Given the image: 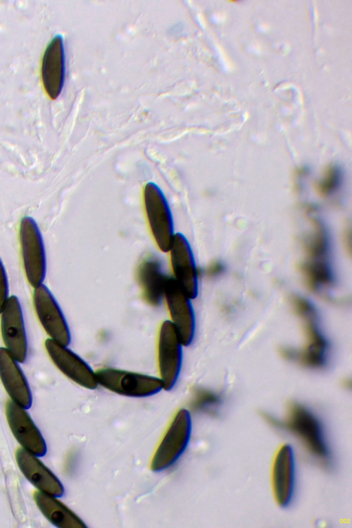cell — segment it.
Segmentation results:
<instances>
[{
	"label": "cell",
	"instance_id": "1",
	"mask_svg": "<svg viewBox=\"0 0 352 528\" xmlns=\"http://www.w3.org/2000/svg\"><path fill=\"white\" fill-rule=\"evenodd\" d=\"M311 229L304 240V257L299 271L306 286L316 293L323 292L334 285L331 263L330 243L323 223L316 217L309 219Z\"/></svg>",
	"mask_w": 352,
	"mask_h": 528
},
{
	"label": "cell",
	"instance_id": "2",
	"mask_svg": "<svg viewBox=\"0 0 352 528\" xmlns=\"http://www.w3.org/2000/svg\"><path fill=\"white\" fill-rule=\"evenodd\" d=\"M289 302L302 322L305 342L300 350L289 346L280 347L278 351L280 356L309 368L324 367L327 360L328 344L319 329L313 305L306 298L297 295L292 296Z\"/></svg>",
	"mask_w": 352,
	"mask_h": 528
},
{
	"label": "cell",
	"instance_id": "3",
	"mask_svg": "<svg viewBox=\"0 0 352 528\" xmlns=\"http://www.w3.org/2000/svg\"><path fill=\"white\" fill-rule=\"evenodd\" d=\"M265 419L274 426L284 428L295 434L307 450L316 457L325 461L329 456L322 425L315 415L298 403L289 405L285 421H280L269 415Z\"/></svg>",
	"mask_w": 352,
	"mask_h": 528
},
{
	"label": "cell",
	"instance_id": "4",
	"mask_svg": "<svg viewBox=\"0 0 352 528\" xmlns=\"http://www.w3.org/2000/svg\"><path fill=\"white\" fill-rule=\"evenodd\" d=\"M95 373L98 386L125 397H146L163 389L159 377L147 374L113 367H102Z\"/></svg>",
	"mask_w": 352,
	"mask_h": 528
},
{
	"label": "cell",
	"instance_id": "5",
	"mask_svg": "<svg viewBox=\"0 0 352 528\" xmlns=\"http://www.w3.org/2000/svg\"><path fill=\"white\" fill-rule=\"evenodd\" d=\"M191 431L190 413L182 408L175 415L160 441L151 461V470L161 472L172 466L186 449Z\"/></svg>",
	"mask_w": 352,
	"mask_h": 528
},
{
	"label": "cell",
	"instance_id": "6",
	"mask_svg": "<svg viewBox=\"0 0 352 528\" xmlns=\"http://www.w3.org/2000/svg\"><path fill=\"white\" fill-rule=\"evenodd\" d=\"M19 241L27 280L36 287L45 278L47 261L43 236L33 218L25 217L21 219Z\"/></svg>",
	"mask_w": 352,
	"mask_h": 528
},
{
	"label": "cell",
	"instance_id": "7",
	"mask_svg": "<svg viewBox=\"0 0 352 528\" xmlns=\"http://www.w3.org/2000/svg\"><path fill=\"white\" fill-rule=\"evenodd\" d=\"M183 346L172 323L168 320L163 321L158 329L156 349L158 377L166 390L175 386L179 376Z\"/></svg>",
	"mask_w": 352,
	"mask_h": 528
},
{
	"label": "cell",
	"instance_id": "8",
	"mask_svg": "<svg viewBox=\"0 0 352 528\" xmlns=\"http://www.w3.org/2000/svg\"><path fill=\"white\" fill-rule=\"evenodd\" d=\"M144 204L155 240L162 252H168L175 235L172 213L164 193L153 182L145 186Z\"/></svg>",
	"mask_w": 352,
	"mask_h": 528
},
{
	"label": "cell",
	"instance_id": "9",
	"mask_svg": "<svg viewBox=\"0 0 352 528\" xmlns=\"http://www.w3.org/2000/svg\"><path fill=\"white\" fill-rule=\"evenodd\" d=\"M33 304L37 318L49 338L65 346L71 342L67 320L50 290L41 284L34 287Z\"/></svg>",
	"mask_w": 352,
	"mask_h": 528
},
{
	"label": "cell",
	"instance_id": "10",
	"mask_svg": "<svg viewBox=\"0 0 352 528\" xmlns=\"http://www.w3.org/2000/svg\"><path fill=\"white\" fill-rule=\"evenodd\" d=\"M163 300L174 327L184 346L191 344L195 333V316L192 299L178 287L172 276H168Z\"/></svg>",
	"mask_w": 352,
	"mask_h": 528
},
{
	"label": "cell",
	"instance_id": "11",
	"mask_svg": "<svg viewBox=\"0 0 352 528\" xmlns=\"http://www.w3.org/2000/svg\"><path fill=\"white\" fill-rule=\"evenodd\" d=\"M1 332L6 349L19 363L28 356V339L21 303L10 296L1 314Z\"/></svg>",
	"mask_w": 352,
	"mask_h": 528
},
{
	"label": "cell",
	"instance_id": "12",
	"mask_svg": "<svg viewBox=\"0 0 352 528\" xmlns=\"http://www.w3.org/2000/svg\"><path fill=\"white\" fill-rule=\"evenodd\" d=\"M67 346L50 338L45 342V348L50 358L63 375L85 388H96L98 384L95 371Z\"/></svg>",
	"mask_w": 352,
	"mask_h": 528
},
{
	"label": "cell",
	"instance_id": "13",
	"mask_svg": "<svg viewBox=\"0 0 352 528\" xmlns=\"http://www.w3.org/2000/svg\"><path fill=\"white\" fill-rule=\"evenodd\" d=\"M169 252L173 278L190 298H196L199 292L197 268L191 247L182 234L174 235Z\"/></svg>",
	"mask_w": 352,
	"mask_h": 528
},
{
	"label": "cell",
	"instance_id": "14",
	"mask_svg": "<svg viewBox=\"0 0 352 528\" xmlns=\"http://www.w3.org/2000/svg\"><path fill=\"white\" fill-rule=\"evenodd\" d=\"M6 415L21 447L37 456H44L47 452L45 441L26 409L10 399L6 404Z\"/></svg>",
	"mask_w": 352,
	"mask_h": 528
},
{
	"label": "cell",
	"instance_id": "15",
	"mask_svg": "<svg viewBox=\"0 0 352 528\" xmlns=\"http://www.w3.org/2000/svg\"><path fill=\"white\" fill-rule=\"evenodd\" d=\"M296 481L295 455L292 446L284 444L278 450L272 465V483L275 500L280 507L292 502Z\"/></svg>",
	"mask_w": 352,
	"mask_h": 528
},
{
	"label": "cell",
	"instance_id": "16",
	"mask_svg": "<svg viewBox=\"0 0 352 528\" xmlns=\"http://www.w3.org/2000/svg\"><path fill=\"white\" fill-rule=\"evenodd\" d=\"M15 458L21 472L38 491L56 497L63 495L62 483L36 455L21 447L16 449Z\"/></svg>",
	"mask_w": 352,
	"mask_h": 528
},
{
	"label": "cell",
	"instance_id": "17",
	"mask_svg": "<svg viewBox=\"0 0 352 528\" xmlns=\"http://www.w3.org/2000/svg\"><path fill=\"white\" fill-rule=\"evenodd\" d=\"M65 58L63 37L53 38L44 52L41 64V78L48 96L56 100L60 94L65 81Z\"/></svg>",
	"mask_w": 352,
	"mask_h": 528
},
{
	"label": "cell",
	"instance_id": "18",
	"mask_svg": "<svg viewBox=\"0 0 352 528\" xmlns=\"http://www.w3.org/2000/svg\"><path fill=\"white\" fill-rule=\"evenodd\" d=\"M19 362L6 349L0 347V379L11 400L28 409L32 403L28 382Z\"/></svg>",
	"mask_w": 352,
	"mask_h": 528
},
{
	"label": "cell",
	"instance_id": "19",
	"mask_svg": "<svg viewBox=\"0 0 352 528\" xmlns=\"http://www.w3.org/2000/svg\"><path fill=\"white\" fill-rule=\"evenodd\" d=\"M34 501L43 516L58 528H85L84 521L73 511L51 494L36 491Z\"/></svg>",
	"mask_w": 352,
	"mask_h": 528
},
{
	"label": "cell",
	"instance_id": "20",
	"mask_svg": "<svg viewBox=\"0 0 352 528\" xmlns=\"http://www.w3.org/2000/svg\"><path fill=\"white\" fill-rule=\"evenodd\" d=\"M168 276L166 275L160 263L156 260L144 261L138 271V280L142 296L149 304L157 305L162 300Z\"/></svg>",
	"mask_w": 352,
	"mask_h": 528
},
{
	"label": "cell",
	"instance_id": "21",
	"mask_svg": "<svg viewBox=\"0 0 352 528\" xmlns=\"http://www.w3.org/2000/svg\"><path fill=\"white\" fill-rule=\"evenodd\" d=\"M342 173L335 165L327 166L316 184V189L320 196L327 197L333 195L340 187Z\"/></svg>",
	"mask_w": 352,
	"mask_h": 528
},
{
	"label": "cell",
	"instance_id": "22",
	"mask_svg": "<svg viewBox=\"0 0 352 528\" xmlns=\"http://www.w3.org/2000/svg\"><path fill=\"white\" fill-rule=\"evenodd\" d=\"M9 296L8 280L5 267L0 258V314Z\"/></svg>",
	"mask_w": 352,
	"mask_h": 528
},
{
	"label": "cell",
	"instance_id": "23",
	"mask_svg": "<svg viewBox=\"0 0 352 528\" xmlns=\"http://www.w3.org/2000/svg\"><path fill=\"white\" fill-rule=\"evenodd\" d=\"M224 270L223 265L219 262H214L212 263L208 271L209 274L212 276H217L220 274Z\"/></svg>",
	"mask_w": 352,
	"mask_h": 528
}]
</instances>
